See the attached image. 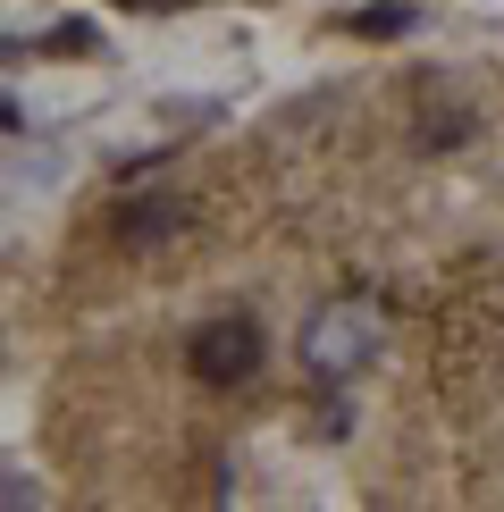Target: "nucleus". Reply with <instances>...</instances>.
I'll list each match as a JSON object with an SVG mask.
<instances>
[{"label": "nucleus", "mask_w": 504, "mask_h": 512, "mask_svg": "<svg viewBox=\"0 0 504 512\" xmlns=\"http://www.w3.org/2000/svg\"><path fill=\"white\" fill-rule=\"evenodd\" d=\"M378 345H387V311L370 303V294H345V303H320L303 328V370L311 378H353L370 370Z\"/></svg>", "instance_id": "nucleus-1"}, {"label": "nucleus", "mask_w": 504, "mask_h": 512, "mask_svg": "<svg viewBox=\"0 0 504 512\" xmlns=\"http://www.w3.org/2000/svg\"><path fill=\"white\" fill-rule=\"evenodd\" d=\"M185 370H194L202 387H244V378L261 370V328H252V319H210V328L185 336Z\"/></svg>", "instance_id": "nucleus-2"}, {"label": "nucleus", "mask_w": 504, "mask_h": 512, "mask_svg": "<svg viewBox=\"0 0 504 512\" xmlns=\"http://www.w3.org/2000/svg\"><path fill=\"white\" fill-rule=\"evenodd\" d=\"M110 236L126 244V252H168L185 236V202L177 194H126L118 210H110Z\"/></svg>", "instance_id": "nucleus-3"}, {"label": "nucleus", "mask_w": 504, "mask_h": 512, "mask_svg": "<svg viewBox=\"0 0 504 512\" xmlns=\"http://www.w3.org/2000/svg\"><path fill=\"white\" fill-rule=\"evenodd\" d=\"M462 135H471V118H462V110H429V118H420V143H429V152H454Z\"/></svg>", "instance_id": "nucleus-4"}, {"label": "nucleus", "mask_w": 504, "mask_h": 512, "mask_svg": "<svg viewBox=\"0 0 504 512\" xmlns=\"http://www.w3.org/2000/svg\"><path fill=\"white\" fill-rule=\"evenodd\" d=\"M353 34H378V42H395V34H412V9H362V17H353Z\"/></svg>", "instance_id": "nucleus-5"}, {"label": "nucleus", "mask_w": 504, "mask_h": 512, "mask_svg": "<svg viewBox=\"0 0 504 512\" xmlns=\"http://www.w3.org/2000/svg\"><path fill=\"white\" fill-rule=\"evenodd\" d=\"M17 126H26V118H17V101L0 93V135H17Z\"/></svg>", "instance_id": "nucleus-6"}, {"label": "nucleus", "mask_w": 504, "mask_h": 512, "mask_svg": "<svg viewBox=\"0 0 504 512\" xmlns=\"http://www.w3.org/2000/svg\"><path fill=\"white\" fill-rule=\"evenodd\" d=\"M160 9H185V0H160Z\"/></svg>", "instance_id": "nucleus-7"}]
</instances>
